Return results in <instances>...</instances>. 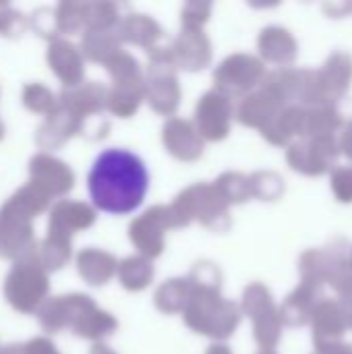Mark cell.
Instances as JSON below:
<instances>
[{"instance_id":"cell-1","label":"cell","mask_w":352,"mask_h":354,"mask_svg":"<svg viewBox=\"0 0 352 354\" xmlns=\"http://www.w3.org/2000/svg\"><path fill=\"white\" fill-rule=\"evenodd\" d=\"M87 189L100 212L127 216L141 207L149 189V172L137 153L110 147L93 160L87 172Z\"/></svg>"},{"instance_id":"cell-2","label":"cell","mask_w":352,"mask_h":354,"mask_svg":"<svg viewBox=\"0 0 352 354\" xmlns=\"http://www.w3.org/2000/svg\"><path fill=\"white\" fill-rule=\"evenodd\" d=\"M338 153H340V149H338L334 137H315L311 143L297 147L295 164L299 170L319 176L330 170V166L336 162Z\"/></svg>"},{"instance_id":"cell-3","label":"cell","mask_w":352,"mask_h":354,"mask_svg":"<svg viewBox=\"0 0 352 354\" xmlns=\"http://www.w3.org/2000/svg\"><path fill=\"white\" fill-rule=\"evenodd\" d=\"M319 75V83L322 89L326 93L328 104L332 106V102L340 100V95H344V91L349 89L352 79V56L338 52L334 54L322 71H317Z\"/></svg>"},{"instance_id":"cell-4","label":"cell","mask_w":352,"mask_h":354,"mask_svg":"<svg viewBox=\"0 0 352 354\" xmlns=\"http://www.w3.org/2000/svg\"><path fill=\"white\" fill-rule=\"evenodd\" d=\"M313 322H315V344L326 346L332 342H338V338L346 330V319L342 315V309L334 301H322L317 303L313 311Z\"/></svg>"},{"instance_id":"cell-5","label":"cell","mask_w":352,"mask_h":354,"mask_svg":"<svg viewBox=\"0 0 352 354\" xmlns=\"http://www.w3.org/2000/svg\"><path fill=\"white\" fill-rule=\"evenodd\" d=\"M332 284L340 292V309L346 319V326H352V272L349 263L338 272V276L332 280Z\"/></svg>"},{"instance_id":"cell-6","label":"cell","mask_w":352,"mask_h":354,"mask_svg":"<svg viewBox=\"0 0 352 354\" xmlns=\"http://www.w3.org/2000/svg\"><path fill=\"white\" fill-rule=\"evenodd\" d=\"M332 189L338 201L351 203L352 201V166H342L332 174Z\"/></svg>"},{"instance_id":"cell-7","label":"cell","mask_w":352,"mask_h":354,"mask_svg":"<svg viewBox=\"0 0 352 354\" xmlns=\"http://www.w3.org/2000/svg\"><path fill=\"white\" fill-rule=\"evenodd\" d=\"M338 149L344 151V153L352 160V122H349V124L344 127V133H342V137H340Z\"/></svg>"},{"instance_id":"cell-8","label":"cell","mask_w":352,"mask_h":354,"mask_svg":"<svg viewBox=\"0 0 352 354\" xmlns=\"http://www.w3.org/2000/svg\"><path fill=\"white\" fill-rule=\"evenodd\" d=\"M319 354H352L351 346L346 344H340V342H332V344H326V346H319L317 348Z\"/></svg>"},{"instance_id":"cell-9","label":"cell","mask_w":352,"mask_h":354,"mask_svg":"<svg viewBox=\"0 0 352 354\" xmlns=\"http://www.w3.org/2000/svg\"><path fill=\"white\" fill-rule=\"evenodd\" d=\"M349 268H351V272H352V257H351V261H349Z\"/></svg>"}]
</instances>
